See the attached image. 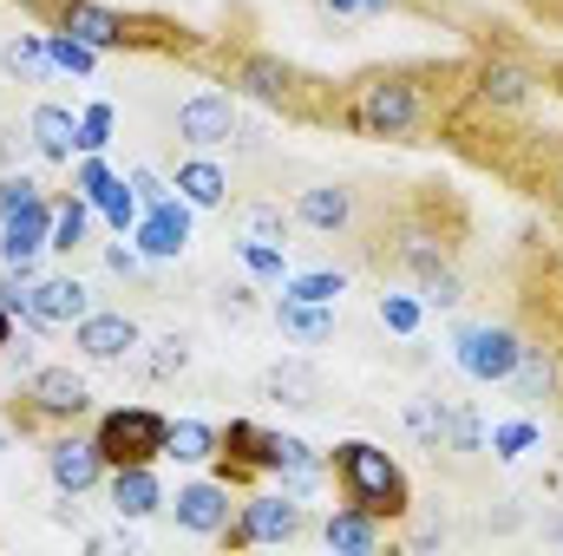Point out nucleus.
<instances>
[{
	"label": "nucleus",
	"mask_w": 563,
	"mask_h": 556,
	"mask_svg": "<svg viewBox=\"0 0 563 556\" xmlns=\"http://www.w3.org/2000/svg\"><path fill=\"white\" fill-rule=\"evenodd\" d=\"M551 203H558V210H563V157H558V164H551Z\"/></svg>",
	"instance_id": "obj_46"
},
{
	"label": "nucleus",
	"mask_w": 563,
	"mask_h": 556,
	"mask_svg": "<svg viewBox=\"0 0 563 556\" xmlns=\"http://www.w3.org/2000/svg\"><path fill=\"white\" fill-rule=\"evenodd\" d=\"M551 537H558V544H563V518H558V524H551Z\"/></svg>",
	"instance_id": "obj_50"
},
{
	"label": "nucleus",
	"mask_w": 563,
	"mask_h": 556,
	"mask_svg": "<svg viewBox=\"0 0 563 556\" xmlns=\"http://www.w3.org/2000/svg\"><path fill=\"white\" fill-rule=\"evenodd\" d=\"M420 294L432 308H459V301H465V281H459V269H439V276L420 281Z\"/></svg>",
	"instance_id": "obj_35"
},
{
	"label": "nucleus",
	"mask_w": 563,
	"mask_h": 556,
	"mask_svg": "<svg viewBox=\"0 0 563 556\" xmlns=\"http://www.w3.org/2000/svg\"><path fill=\"white\" fill-rule=\"evenodd\" d=\"M170 190H177L190 210H223V203H230V177H223V164H210V157H184Z\"/></svg>",
	"instance_id": "obj_22"
},
{
	"label": "nucleus",
	"mask_w": 563,
	"mask_h": 556,
	"mask_svg": "<svg viewBox=\"0 0 563 556\" xmlns=\"http://www.w3.org/2000/svg\"><path fill=\"white\" fill-rule=\"evenodd\" d=\"M236 86H243L256 105H269V112H288V119H328L321 86H314L308 73H295L288 59H276V53H236Z\"/></svg>",
	"instance_id": "obj_3"
},
{
	"label": "nucleus",
	"mask_w": 563,
	"mask_h": 556,
	"mask_svg": "<svg viewBox=\"0 0 563 556\" xmlns=\"http://www.w3.org/2000/svg\"><path fill=\"white\" fill-rule=\"evenodd\" d=\"M26 132H33V151H40V157H73V151H79V119H73L66 105H33Z\"/></svg>",
	"instance_id": "obj_24"
},
{
	"label": "nucleus",
	"mask_w": 563,
	"mask_h": 556,
	"mask_svg": "<svg viewBox=\"0 0 563 556\" xmlns=\"http://www.w3.org/2000/svg\"><path fill=\"white\" fill-rule=\"evenodd\" d=\"M217 458H223V485H250L256 471H276V432H263L256 419H230L217 425Z\"/></svg>",
	"instance_id": "obj_10"
},
{
	"label": "nucleus",
	"mask_w": 563,
	"mask_h": 556,
	"mask_svg": "<svg viewBox=\"0 0 563 556\" xmlns=\"http://www.w3.org/2000/svg\"><path fill=\"white\" fill-rule=\"evenodd\" d=\"M236 249H243V269L256 281H282V269H288L282 263V243H236Z\"/></svg>",
	"instance_id": "obj_34"
},
{
	"label": "nucleus",
	"mask_w": 563,
	"mask_h": 556,
	"mask_svg": "<svg viewBox=\"0 0 563 556\" xmlns=\"http://www.w3.org/2000/svg\"><path fill=\"white\" fill-rule=\"evenodd\" d=\"M46 53H53V73H92L99 66V46L73 40V33H46Z\"/></svg>",
	"instance_id": "obj_31"
},
{
	"label": "nucleus",
	"mask_w": 563,
	"mask_h": 556,
	"mask_svg": "<svg viewBox=\"0 0 563 556\" xmlns=\"http://www.w3.org/2000/svg\"><path fill=\"white\" fill-rule=\"evenodd\" d=\"M478 438H485L478 413L465 400H445V452H478Z\"/></svg>",
	"instance_id": "obj_30"
},
{
	"label": "nucleus",
	"mask_w": 563,
	"mask_h": 556,
	"mask_svg": "<svg viewBox=\"0 0 563 556\" xmlns=\"http://www.w3.org/2000/svg\"><path fill=\"white\" fill-rule=\"evenodd\" d=\"M288 294H301V301H334V294H341V276H334V269L295 276V281H288Z\"/></svg>",
	"instance_id": "obj_39"
},
{
	"label": "nucleus",
	"mask_w": 563,
	"mask_h": 556,
	"mask_svg": "<svg viewBox=\"0 0 563 556\" xmlns=\"http://www.w3.org/2000/svg\"><path fill=\"white\" fill-rule=\"evenodd\" d=\"M184 367H190V341H184V334L151 341V360H144V374H151V380H177Z\"/></svg>",
	"instance_id": "obj_33"
},
{
	"label": "nucleus",
	"mask_w": 563,
	"mask_h": 556,
	"mask_svg": "<svg viewBox=\"0 0 563 556\" xmlns=\"http://www.w3.org/2000/svg\"><path fill=\"white\" fill-rule=\"evenodd\" d=\"M518 347H525L518 327H505V321H478V327L459 334V367H465L472 380H511Z\"/></svg>",
	"instance_id": "obj_9"
},
{
	"label": "nucleus",
	"mask_w": 563,
	"mask_h": 556,
	"mask_svg": "<svg viewBox=\"0 0 563 556\" xmlns=\"http://www.w3.org/2000/svg\"><path fill=\"white\" fill-rule=\"evenodd\" d=\"M106 491H112V511L132 518V524L164 511V485H157L151 465H112V471H106Z\"/></svg>",
	"instance_id": "obj_16"
},
{
	"label": "nucleus",
	"mask_w": 563,
	"mask_h": 556,
	"mask_svg": "<svg viewBox=\"0 0 563 556\" xmlns=\"http://www.w3.org/2000/svg\"><path fill=\"white\" fill-rule=\"evenodd\" d=\"M106 269H112V276H139V249L112 243V249H106Z\"/></svg>",
	"instance_id": "obj_45"
},
{
	"label": "nucleus",
	"mask_w": 563,
	"mask_h": 556,
	"mask_svg": "<svg viewBox=\"0 0 563 556\" xmlns=\"http://www.w3.org/2000/svg\"><path fill=\"white\" fill-rule=\"evenodd\" d=\"M380 321H387L394 334H413V327H420V301H407V294H380Z\"/></svg>",
	"instance_id": "obj_37"
},
{
	"label": "nucleus",
	"mask_w": 563,
	"mask_h": 556,
	"mask_svg": "<svg viewBox=\"0 0 563 556\" xmlns=\"http://www.w3.org/2000/svg\"><path fill=\"white\" fill-rule=\"evenodd\" d=\"M387 7H407V0H361V13H387Z\"/></svg>",
	"instance_id": "obj_47"
},
{
	"label": "nucleus",
	"mask_w": 563,
	"mask_h": 556,
	"mask_svg": "<svg viewBox=\"0 0 563 556\" xmlns=\"http://www.w3.org/2000/svg\"><path fill=\"white\" fill-rule=\"evenodd\" d=\"M321 537H328V551L367 556V551L387 544V518H374V511H361V504H341V511L321 524Z\"/></svg>",
	"instance_id": "obj_18"
},
{
	"label": "nucleus",
	"mask_w": 563,
	"mask_h": 556,
	"mask_svg": "<svg viewBox=\"0 0 563 556\" xmlns=\"http://www.w3.org/2000/svg\"><path fill=\"white\" fill-rule=\"evenodd\" d=\"M282 478V491H288V498H314V491H321V478H314V471H276Z\"/></svg>",
	"instance_id": "obj_44"
},
{
	"label": "nucleus",
	"mask_w": 563,
	"mask_h": 556,
	"mask_svg": "<svg viewBox=\"0 0 563 556\" xmlns=\"http://www.w3.org/2000/svg\"><path fill=\"white\" fill-rule=\"evenodd\" d=\"M92 203H99V210H106V216H112V230H132V223H139V216H144L139 190H132V184H125V177H112V184H106V190H99V197H92Z\"/></svg>",
	"instance_id": "obj_29"
},
{
	"label": "nucleus",
	"mask_w": 563,
	"mask_h": 556,
	"mask_svg": "<svg viewBox=\"0 0 563 556\" xmlns=\"http://www.w3.org/2000/svg\"><path fill=\"white\" fill-rule=\"evenodd\" d=\"M230 223H236V236H243V243H288L295 210H282V203H236V210H230Z\"/></svg>",
	"instance_id": "obj_25"
},
{
	"label": "nucleus",
	"mask_w": 563,
	"mask_h": 556,
	"mask_svg": "<svg viewBox=\"0 0 563 556\" xmlns=\"http://www.w3.org/2000/svg\"><path fill=\"white\" fill-rule=\"evenodd\" d=\"M92 413V387L73 374V367H33L26 387L13 393V425L20 432H40V425H79Z\"/></svg>",
	"instance_id": "obj_4"
},
{
	"label": "nucleus",
	"mask_w": 563,
	"mask_h": 556,
	"mask_svg": "<svg viewBox=\"0 0 563 556\" xmlns=\"http://www.w3.org/2000/svg\"><path fill=\"white\" fill-rule=\"evenodd\" d=\"M86 243V203H53V230H46V249H79Z\"/></svg>",
	"instance_id": "obj_32"
},
{
	"label": "nucleus",
	"mask_w": 563,
	"mask_h": 556,
	"mask_svg": "<svg viewBox=\"0 0 563 556\" xmlns=\"http://www.w3.org/2000/svg\"><path fill=\"white\" fill-rule=\"evenodd\" d=\"M354 210H361L354 184H308L295 197V223L301 230H321V236H347L354 230Z\"/></svg>",
	"instance_id": "obj_14"
},
{
	"label": "nucleus",
	"mask_w": 563,
	"mask_h": 556,
	"mask_svg": "<svg viewBox=\"0 0 563 556\" xmlns=\"http://www.w3.org/2000/svg\"><path fill=\"white\" fill-rule=\"evenodd\" d=\"M112 144V105H92L79 119V151H106Z\"/></svg>",
	"instance_id": "obj_36"
},
{
	"label": "nucleus",
	"mask_w": 563,
	"mask_h": 556,
	"mask_svg": "<svg viewBox=\"0 0 563 556\" xmlns=\"http://www.w3.org/2000/svg\"><path fill=\"white\" fill-rule=\"evenodd\" d=\"M328 7H334V13H361V0H328Z\"/></svg>",
	"instance_id": "obj_49"
},
{
	"label": "nucleus",
	"mask_w": 563,
	"mask_h": 556,
	"mask_svg": "<svg viewBox=\"0 0 563 556\" xmlns=\"http://www.w3.org/2000/svg\"><path fill=\"white\" fill-rule=\"evenodd\" d=\"M73 347L86 354V360H99V367H112V360H132L139 354V321L132 314H86V321H73Z\"/></svg>",
	"instance_id": "obj_13"
},
{
	"label": "nucleus",
	"mask_w": 563,
	"mask_h": 556,
	"mask_svg": "<svg viewBox=\"0 0 563 556\" xmlns=\"http://www.w3.org/2000/svg\"><path fill=\"white\" fill-rule=\"evenodd\" d=\"M125 184H132V190H139V203H144V210H151V203H164V197H170V190H164V177H157V170H132V177H125Z\"/></svg>",
	"instance_id": "obj_42"
},
{
	"label": "nucleus",
	"mask_w": 563,
	"mask_h": 556,
	"mask_svg": "<svg viewBox=\"0 0 563 556\" xmlns=\"http://www.w3.org/2000/svg\"><path fill=\"white\" fill-rule=\"evenodd\" d=\"M465 92L485 105V112H518V105H531V92H538V73L525 66V59H478V66H465Z\"/></svg>",
	"instance_id": "obj_8"
},
{
	"label": "nucleus",
	"mask_w": 563,
	"mask_h": 556,
	"mask_svg": "<svg viewBox=\"0 0 563 556\" xmlns=\"http://www.w3.org/2000/svg\"><path fill=\"white\" fill-rule=\"evenodd\" d=\"M170 511H177V531H190V537H223V524L236 518V498H230L223 478H217V485L197 478V485H177Z\"/></svg>",
	"instance_id": "obj_11"
},
{
	"label": "nucleus",
	"mask_w": 563,
	"mask_h": 556,
	"mask_svg": "<svg viewBox=\"0 0 563 556\" xmlns=\"http://www.w3.org/2000/svg\"><path fill=\"white\" fill-rule=\"evenodd\" d=\"M106 452H99V438H79V432H53L46 438V478L66 491V498H86V491H99L106 485Z\"/></svg>",
	"instance_id": "obj_7"
},
{
	"label": "nucleus",
	"mask_w": 563,
	"mask_h": 556,
	"mask_svg": "<svg viewBox=\"0 0 563 556\" xmlns=\"http://www.w3.org/2000/svg\"><path fill=\"white\" fill-rule=\"evenodd\" d=\"M164 458H177V465H203V458H217V425H203V419H170V432H164Z\"/></svg>",
	"instance_id": "obj_26"
},
{
	"label": "nucleus",
	"mask_w": 563,
	"mask_h": 556,
	"mask_svg": "<svg viewBox=\"0 0 563 556\" xmlns=\"http://www.w3.org/2000/svg\"><path fill=\"white\" fill-rule=\"evenodd\" d=\"M263 393H276L282 407L308 413V407H321V374H314L308 360H276V367L263 374Z\"/></svg>",
	"instance_id": "obj_23"
},
{
	"label": "nucleus",
	"mask_w": 563,
	"mask_h": 556,
	"mask_svg": "<svg viewBox=\"0 0 563 556\" xmlns=\"http://www.w3.org/2000/svg\"><path fill=\"white\" fill-rule=\"evenodd\" d=\"M407 432L420 438L426 452H445V393H420V400H407Z\"/></svg>",
	"instance_id": "obj_27"
},
{
	"label": "nucleus",
	"mask_w": 563,
	"mask_h": 556,
	"mask_svg": "<svg viewBox=\"0 0 563 556\" xmlns=\"http://www.w3.org/2000/svg\"><path fill=\"white\" fill-rule=\"evenodd\" d=\"M301 531H308L301 498H288V491H256V498H243L236 518L223 524V544H230V551H250V544H295Z\"/></svg>",
	"instance_id": "obj_5"
},
{
	"label": "nucleus",
	"mask_w": 563,
	"mask_h": 556,
	"mask_svg": "<svg viewBox=\"0 0 563 556\" xmlns=\"http://www.w3.org/2000/svg\"><path fill=\"white\" fill-rule=\"evenodd\" d=\"M465 66H374L361 79H347L341 99H328V119L347 125L354 138H394V144H420L426 132H439L445 119V99L459 92Z\"/></svg>",
	"instance_id": "obj_1"
},
{
	"label": "nucleus",
	"mask_w": 563,
	"mask_h": 556,
	"mask_svg": "<svg viewBox=\"0 0 563 556\" xmlns=\"http://www.w3.org/2000/svg\"><path fill=\"white\" fill-rule=\"evenodd\" d=\"M276 327L288 334V341H301V347H321V341H334V308H328V301L282 294L276 301Z\"/></svg>",
	"instance_id": "obj_21"
},
{
	"label": "nucleus",
	"mask_w": 563,
	"mask_h": 556,
	"mask_svg": "<svg viewBox=\"0 0 563 556\" xmlns=\"http://www.w3.org/2000/svg\"><path fill=\"white\" fill-rule=\"evenodd\" d=\"M0 66H7L13 79H46V73H53V53H46V40H33V33H20V40H7V53H0Z\"/></svg>",
	"instance_id": "obj_28"
},
{
	"label": "nucleus",
	"mask_w": 563,
	"mask_h": 556,
	"mask_svg": "<svg viewBox=\"0 0 563 556\" xmlns=\"http://www.w3.org/2000/svg\"><path fill=\"white\" fill-rule=\"evenodd\" d=\"M511 387H518L525 400H558V387H563L558 347H544V341H525V347H518V367H511Z\"/></svg>",
	"instance_id": "obj_20"
},
{
	"label": "nucleus",
	"mask_w": 563,
	"mask_h": 556,
	"mask_svg": "<svg viewBox=\"0 0 563 556\" xmlns=\"http://www.w3.org/2000/svg\"><path fill=\"white\" fill-rule=\"evenodd\" d=\"M26 203H40V184L33 177H0V216H13V210H26Z\"/></svg>",
	"instance_id": "obj_38"
},
{
	"label": "nucleus",
	"mask_w": 563,
	"mask_h": 556,
	"mask_svg": "<svg viewBox=\"0 0 563 556\" xmlns=\"http://www.w3.org/2000/svg\"><path fill=\"white\" fill-rule=\"evenodd\" d=\"M394 269L413 276V281L439 276V269H452V243H445L439 230H426V223H407V230H400V249H394Z\"/></svg>",
	"instance_id": "obj_19"
},
{
	"label": "nucleus",
	"mask_w": 563,
	"mask_h": 556,
	"mask_svg": "<svg viewBox=\"0 0 563 556\" xmlns=\"http://www.w3.org/2000/svg\"><path fill=\"white\" fill-rule=\"evenodd\" d=\"M328 471H334V485H341V504H361V511H374V518H387V524L413 511V485H407L400 458L380 452V445H367V438H341V445L328 452Z\"/></svg>",
	"instance_id": "obj_2"
},
{
	"label": "nucleus",
	"mask_w": 563,
	"mask_h": 556,
	"mask_svg": "<svg viewBox=\"0 0 563 556\" xmlns=\"http://www.w3.org/2000/svg\"><path fill=\"white\" fill-rule=\"evenodd\" d=\"M106 184H112V170L99 164V151H86V164H79V190H86V197H99Z\"/></svg>",
	"instance_id": "obj_43"
},
{
	"label": "nucleus",
	"mask_w": 563,
	"mask_h": 556,
	"mask_svg": "<svg viewBox=\"0 0 563 556\" xmlns=\"http://www.w3.org/2000/svg\"><path fill=\"white\" fill-rule=\"evenodd\" d=\"M190 243V203L184 197H164L139 216V249L144 256H184Z\"/></svg>",
	"instance_id": "obj_17"
},
{
	"label": "nucleus",
	"mask_w": 563,
	"mask_h": 556,
	"mask_svg": "<svg viewBox=\"0 0 563 556\" xmlns=\"http://www.w3.org/2000/svg\"><path fill=\"white\" fill-rule=\"evenodd\" d=\"M492 445H498V458H518L525 445H538V425H525V419H518V425H498Z\"/></svg>",
	"instance_id": "obj_41"
},
{
	"label": "nucleus",
	"mask_w": 563,
	"mask_h": 556,
	"mask_svg": "<svg viewBox=\"0 0 563 556\" xmlns=\"http://www.w3.org/2000/svg\"><path fill=\"white\" fill-rule=\"evenodd\" d=\"M230 132H236V105L223 92H197L177 105V138L190 151H217V144H230Z\"/></svg>",
	"instance_id": "obj_15"
},
{
	"label": "nucleus",
	"mask_w": 563,
	"mask_h": 556,
	"mask_svg": "<svg viewBox=\"0 0 563 556\" xmlns=\"http://www.w3.org/2000/svg\"><path fill=\"white\" fill-rule=\"evenodd\" d=\"M164 432H170V419L157 407H112L92 438H99L106 465H157L164 458Z\"/></svg>",
	"instance_id": "obj_6"
},
{
	"label": "nucleus",
	"mask_w": 563,
	"mask_h": 556,
	"mask_svg": "<svg viewBox=\"0 0 563 556\" xmlns=\"http://www.w3.org/2000/svg\"><path fill=\"white\" fill-rule=\"evenodd\" d=\"M53 26L59 33H73V40H86V46H99V53H112V46H132L139 33H132V20L125 13H112V7H99V0H59L53 7Z\"/></svg>",
	"instance_id": "obj_12"
},
{
	"label": "nucleus",
	"mask_w": 563,
	"mask_h": 556,
	"mask_svg": "<svg viewBox=\"0 0 563 556\" xmlns=\"http://www.w3.org/2000/svg\"><path fill=\"white\" fill-rule=\"evenodd\" d=\"M217 314L223 321H250L256 314V288H243V281L236 288H217Z\"/></svg>",
	"instance_id": "obj_40"
},
{
	"label": "nucleus",
	"mask_w": 563,
	"mask_h": 556,
	"mask_svg": "<svg viewBox=\"0 0 563 556\" xmlns=\"http://www.w3.org/2000/svg\"><path fill=\"white\" fill-rule=\"evenodd\" d=\"M13 341V314H7V301H0V347Z\"/></svg>",
	"instance_id": "obj_48"
}]
</instances>
